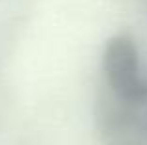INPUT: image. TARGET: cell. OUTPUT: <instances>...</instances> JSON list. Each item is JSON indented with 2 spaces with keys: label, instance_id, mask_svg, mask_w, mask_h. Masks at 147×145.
Listing matches in <instances>:
<instances>
[{
  "label": "cell",
  "instance_id": "cell-1",
  "mask_svg": "<svg viewBox=\"0 0 147 145\" xmlns=\"http://www.w3.org/2000/svg\"><path fill=\"white\" fill-rule=\"evenodd\" d=\"M102 72L114 97L130 104L147 102V78L142 72L140 54L134 39L127 34L110 37L102 52Z\"/></svg>",
  "mask_w": 147,
  "mask_h": 145
},
{
  "label": "cell",
  "instance_id": "cell-2",
  "mask_svg": "<svg viewBox=\"0 0 147 145\" xmlns=\"http://www.w3.org/2000/svg\"><path fill=\"white\" fill-rule=\"evenodd\" d=\"M145 104H130L106 91L99 101V127L104 145H147Z\"/></svg>",
  "mask_w": 147,
  "mask_h": 145
},
{
  "label": "cell",
  "instance_id": "cell-3",
  "mask_svg": "<svg viewBox=\"0 0 147 145\" xmlns=\"http://www.w3.org/2000/svg\"><path fill=\"white\" fill-rule=\"evenodd\" d=\"M144 110H145V121H147V104H145V108H144Z\"/></svg>",
  "mask_w": 147,
  "mask_h": 145
}]
</instances>
